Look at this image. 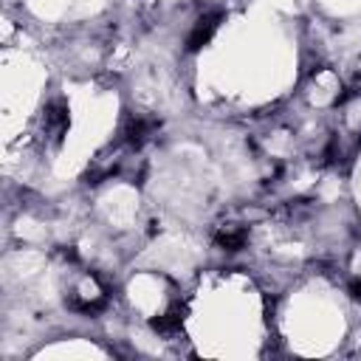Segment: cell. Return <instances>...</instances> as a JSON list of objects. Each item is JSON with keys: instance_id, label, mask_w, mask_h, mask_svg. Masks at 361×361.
Here are the masks:
<instances>
[{"instance_id": "obj_1", "label": "cell", "mask_w": 361, "mask_h": 361, "mask_svg": "<svg viewBox=\"0 0 361 361\" xmlns=\"http://www.w3.org/2000/svg\"><path fill=\"white\" fill-rule=\"evenodd\" d=\"M158 130V121L149 118V116H127L124 127H121V141L130 147V149H138L149 141V135Z\"/></svg>"}, {"instance_id": "obj_2", "label": "cell", "mask_w": 361, "mask_h": 361, "mask_svg": "<svg viewBox=\"0 0 361 361\" xmlns=\"http://www.w3.org/2000/svg\"><path fill=\"white\" fill-rule=\"evenodd\" d=\"M39 124H42V135H45V138L59 141L62 133L68 130V104H65L62 99L48 102L45 110H42V121H39Z\"/></svg>"}, {"instance_id": "obj_3", "label": "cell", "mask_w": 361, "mask_h": 361, "mask_svg": "<svg viewBox=\"0 0 361 361\" xmlns=\"http://www.w3.org/2000/svg\"><path fill=\"white\" fill-rule=\"evenodd\" d=\"M214 243L226 251H240L245 243H248V228L240 226V223H226V226H217L214 231Z\"/></svg>"}, {"instance_id": "obj_4", "label": "cell", "mask_w": 361, "mask_h": 361, "mask_svg": "<svg viewBox=\"0 0 361 361\" xmlns=\"http://www.w3.org/2000/svg\"><path fill=\"white\" fill-rule=\"evenodd\" d=\"M214 31H217V14H206V17H200V20L195 23L192 34H189V51L203 48V45L212 39Z\"/></svg>"}, {"instance_id": "obj_5", "label": "cell", "mask_w": 361, "mask_h": 361, "mask_svg": "<svg viewBox=\"0 0 361 361\" xmlns=\"http://www.w3.org/2000/svg\"><path fill=\"white\" fill-rule=\"evenodd\" d=\"M180 322H183V307L175 305V307H169L166 313H161L155 319V330L158 333H178L180 330Z\"/></svg>"}]
</instances>
